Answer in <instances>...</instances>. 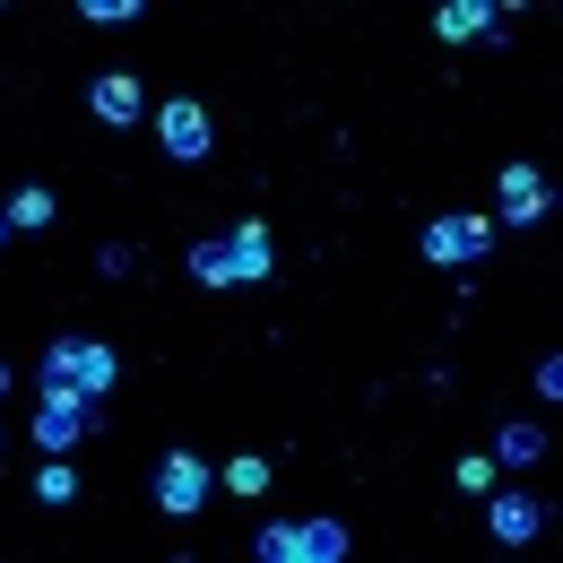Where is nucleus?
Wrapping results in <instances>:
<instances>
[{
  "mask_svg": "<svg viewBox=\"0 0 563 563\" xmlns=\"http://www.w3.org/2000/svg\"><path fill=\"white\" fill-rule=\"evenodd\" d=\"M261 563H347V520H269Z\"/></svg>",
  "mask_w": 563,
  "mask_h": 563,
  "instance_id": "obj_1",
  "label": "nucleus"
},
{
  "mask_svg": "<svg viewBox=\"0 0 563 563\" xmlns=\"http://www.w3.org/2000/svg\"><path fill=\"white\" fill-rule=\"evenodd\" d=\"M113 373H122V364H113L104 339H53V355H44V382H70V390H87V399L113 390Z\"/></svg>",
  "mask_w": 563,
  "mask_h": 563,
  "instance_id": "obj_2",
  "label": "nucleus"
},
{
  "mask_svg": "<svg viewBox=\"0 0 563 563\" xmlns=\"http://www.w3.org/2000/svg\"><path fill=\"white\" fill-rule=\"evenodd\" d=\"M494 252V217H433L424 225V261L433 269H460V261H486Z\"/></svg>",
  "mask_w": 563,
  "mask_h": 563,
  "instance_id": "obj_3",
  "label": "nucleus"
},
{
  "mask_svg": "<svg viewBox=\"0 0 563 563\" xmlns=\"http://www.w3.org/2000/svg\"><path fill=\"white\" fill-rule=\"evenodd\" d=\"M217 252H225V286H261L278 269V243L261 217H234V234H217Z\"/></svg>",
  "mask_w": 563,
  "mask_h": 563,
  "instance_id": "obj_4",
  "label": "nucleus"
},
{
  "mask_svg": "<svg viewBox=\"0 0 563 563\" xmlns=\"http://www.w3.org/2000/svg\"><path fill=\"white\" fill-rule=\"evenodd\" d=\"M78 433H87V390H70V382H44V408H35V442H44V451H70Z\"/></svg>",
  "mask_w": 563,
  "mask_h": 563,
  "instance_id": "obj_5",
  "label": "nucleus"
},
{
  "mask_svg": "<svg viewBox=\"0 0 563 563\" xmlns=\"http://www.w3.org/2000/svg\"><path fill=\"white\" fill-rule=\"evenodd\" d=\"M156 140H165V156L200 165V156H209V104H200V96H174V104L156 113Z\"/></svg>",
  "mask_w": 563,
  "mask_h": 563,
  "instance_id": "obj_6",
  "label": "nucleus"
},
{
  "mask_svg": "<svg viewBox=\"0 0 563 563\" xmlns=\"http://www.w3.org/2000/svg\"><path fill=\"white\" fill-rule=\"evenodd\" d=\"M156 503L183 520V511H200L209 503V460L200 451H165V468H156Z\"/></svg>",
  "mask_w": 563,
  "mask_h": 563,
  "instance_id": "obj_7",
  "label": "nucleus"
},
{
  "mask_svg": "<svg viewBox=\"0 0 563 563\" xmlns=\"http://www.w3.org/2000/svg\"><path fill=\"white\" fill-rule=\"evenodd\" d=\"M503 217H511V225L555 217V191H547V174H538V165H503Z\"/></svg>",
  "mask_w": 563,
  "mask_h": 563,
  "instance_id": "obj_8",
  "label": "nucleus"
},
{
  "mask_svg": "<svg viewBox=\"0 0 563 563\" xmlns=\"http://www.w3.org/2000/svg\"><path fill=\"white\" fill-rule=\"evenodd\" d=\"M486 529L503 538V547H529V538H538V503H529V494H494V503H486Z\"/></svg>",
  "mask_w": 563,
  "mask_h": 563,
  "instance_id": "obj_9",
  "label": "nucleus"
},
{
  "mask_svg": "<svg viewBox=\"0 0 563 563\" xmlns=\"http://www.w3.org/2000/svg\"><path fill=\"white\" fill-rule=\"evenodd\" d=\"M87 104H96V122H140V70H104Z\"/></svg>",
  "mask_w": 563,
  "mask_h": 563,
  "instance_id": "obj_10",
  "label": "nucleus"
},
{
  "mask_svg": "<svg viewBox=\"0 0 563 563\" xmlns=\"http://www.w3.org/2000/svg\"><path fill=\"white\" fill-rule=\"evenodd\" d=\"M451 44H468V35H503V18H494V0H442V18H433Z\"/></svg>",
  "mask_w": 563,
  "mask_h": 563,
  "instance_id": "obj_11",
  "label": "nucleus"
},
{
  "mask_svg": "<svg viewBox=\"0 0 563 563\" xmlns=\"http://www.w3.org/2000/svg\"><path fill=\"white\" fill-rule=\"evenodd\" d=\"M44 225H53V191H44V183H26V191L9 200V234H44Z\"/></svg>",
  "mask_w": 563,
  "mask_h": 563,
  "instance_id": "obj_12",
  "label": "nucleus"
},
{
  "mask_svg": "<svg viewBox=\"0 0 563 563\" xmlns=\"http://www.w3.org/2000/svg\"><path fill=\"white\" fill-rule=\"evenodd\" d=\"M225 486H234V494H261V486H269V460H252V451L225 460Z\"/></svg>",
  "mask_w": 563,
  "mask_h": 563,
  "instance_id": "obj_13",
  "label": "nucleus"
},
{
  "mask_svg": "<svg viewBox=\"0 0 563 563\" xmlns=\"http://www.w3.org/2000/svg\"><path fill=\"white\" fill-rule=\"evenodd\" d=\"M78 18H96V26H131L140 0H78Z\"/></svg>",
  "mask_w": 563,
  "mask_h": 563,
  "instance_id": "obj_14",
  "label": "nucleus"
},
{
  "mask_svg": "<svg viewBox=\"0 0 563 563\" xmlns=\"http://www.w3.org/2000/svg\"><path fill=\"white\" fill-rule=\"evenodd\" d=\"M538 451H547V433H529V424H511V433H503V460H511V468H529Z\"/></svg>",
  "mask_w": 563,
  "mask_h": 563,
  "instance_id": "obj_15",
  "label": "nucleus"
},
{
  "mask_svg": "<svg viewBox=\"0 0 563 563\" xmlns=\"http://www.w3.org/2000/svg\"><path fill=\"white\" fill-rule=\"evenodd\" d=\"M191 278H200V286H225V252H217V243H191Z\"/></svg>",
  "mask_w": 563,
  "mask_h": 563,
  "instance_id": "obj_16",
  "label": "nucleus"
},
{
  "mask_svg": "<svg viewBox=\"0 0 563 563\" xmlns=\"http://www.w3.org/2000/svg\"><path fill=\"white\" fill-rule=\"evenodd\" d=\"M460 486H468V494H494V468H486V451H468V460H460Z\"/></svg>",
  "mask_w": 563,
  "mask_h": 563,
  "instance_id": "obj_17",
  "label": "nucleus"
},
{
  "mask_svg": "<svg viewBox=\"0 0 563 563\" xmlns=\"http://www.w3.org/2000/svg\"><path fill=\"white\" fill-rule=\"evenodd\" d=\"M35 494H44V503H78V477H70V468H44V486H35Z\"/></svg>",
  "mask_w": 563,
  "mask_h": 563,
  "instance_id": "obj_18",
  "label": "nucleus"
},
{
  "mask_svg": "<svg viewBox=\"0 0 563 563\" xmlns=\"http://www.w3.org/2000/svg\"><path fill=\"white\" fill-rule=\"evenodd\" d=\"M0 390H9V364H0Z\"/></svg>",
  "mask_w": 563,
  "mask_h": 563,
  "instance_id": "obj_19",
  "label": "nucleus"
},
{
  "mask_svg": "<svg viewBox=\"0 0 563 563\" xmlns=\"http://www.w3.org/2000/svg\"><path fill=\"white\" fill-rule=\"evenodd\" d=\"M0 234H9V217H0Z\"/></svg>",
  "mask_w": 563,
  "mask_h": 563,
  "instance_id": "obj_20",
  "label": "nucleus"
}]
</instances>
